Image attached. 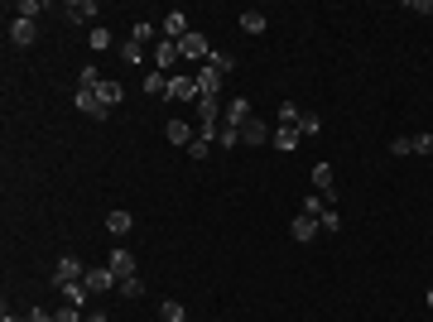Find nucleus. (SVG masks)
<instances>
[{
  "mask_svg": "<svg viewBox=\"0 0 433 322\" xmlns=\"http://www.w3.org/2000/svg\"><path fill=\"white\" fill-rule=\"evenodd\" d=\"M390 154H414V135H395L390 140Z\"/></svg>",
  "mask_w": 433,
  "mask_h": 322,
  "instance_id": "33",
  "label": "nucleus"
},
{
  "mask_svg": "<svg viewBox=\"0 0 433 322\" xmlns=\"http://www.w3.org/2000/svg\"><path fill=\"white\" fill-rule=\"evenodd\" d=\"M299 115H304V111L294 106V102H279V125H299Z\"/></svg>",
  "mask_w": 433,
  "mask_h": 322,
  "instance_id": "31",
  "label": "nucleus"
},
{
  "mask_svg": "<svg viewBox=\"0 0 433 322\" xmlns=\"http://www.w3.org/2000/svg\"><path fill=\"white\" fill-rule=\"evenodd\" d=\"M414 154H433V135H429V130L414 135Z\"/></svg>",
  "mask_w": 433,
  "mask_h": 322,
  "instance_id": "38",
  "label": "nucleus"
},
{
  "mask_svg": "<svg viewBox=\"0 0 433 322\" xmlns=\"http://www.w3.org/2000/svg\"><path fill=\"white\" fill-rule=\"evenodd\" d=\"M107 231L111 236H130V231H135V216L125 212V207H116V212L107 216Z\"/></svg>",
  "mask_w": 433,
  "mask_h": 322,
  "instance_id": "18",
  "label": "nucleus"
},
{
  "mask_svg": "<svg viewBox=\"0 0 433 322\" xmlns=\"http://www.w3.org/2000/svg\"><path fill=\"white\" fill-rule=\"evenodd\" d=\"M318 226H323L327 236H337V231H342V212H337V207H327V212L318 216Z\"/></svg>",
  "mask_w": 433,
  "mask_h": 322,
  "instance_id": "27",
  "label": "nucleus"
},
{
  "mask_svg": "<svg viewBox=\"0 0 433 322\" xmlns=\"http://www.w3.org/2000/svg\"><path fill=\"white\" fill-rule=\"evenodd\" d=\"M159 322H188V308H183L178 299H164V303H159Z\"/></svg>",
  "mask_w": 433,
  "mask_h": 322,
  "instance_id": "19",
  "label": "nucleus"
},
{
  "mask_svg": "<svg viewBox=\"0 0 433 322\" xmlns=\"http://www.w3.org/2000/svg\"><path fill=\"white\" fill-rule=\"evenodd\" d=\"M174 68H178V44H174V39H159V44H154V73L174 77Z\"/></svg>",
  "mask_w": 433,
  "mask_h": 322,
  "instance_id": "3",
  "label": "nucleus"
},
{
  "mask_svg": "<svg viewBox=\"0 0 433 322\" xmlns=\"http://www.w3.org/2000/svg\"><path fill=\"white\" fill-rule=\"evenodd\" d=\"M0 322H24V318H10V313H5V318H0Z\"/></svg>",
  "mask_w": 433,
  "mask_h": 322,
  "instance_id": "43",
  "label": "nucleus"
},
{
  "mask_svg": "<svg viewBox=\"0 0 433 322\" xmlns=\"http://www.w3.org/2000/svg\"><path fill=\"white\" fill-rule=\"evenodd\" d=\"M217 144H221V149H236V144H241V130L221 125V130H217Z\"/></svg>",
  "mask_w": 433,
  "mask_h": 322,
  "instance_id": "30",
  "label": "nucleus"
},
{
  "mask_svg": "<svg viewBox=\"0 0 433 322\" xmlns=\"http://www.w3.org/2000/svg\"><path fill=\"white\" fill-rule=\"evenodd\" d=\"M178 58H188V63H198V68H203V63L212 58V44H208L198 29H188V34L178 39Z\"/></svg>",
  "mask_w": 433,
  "mask_h": 322,
  "instance_id": "1",
  "label": "nucleus"
},
{
  "mask_svg": "<svg viewBox=\"0 0 433 322\" xmlns=\"http://www.w3.org/2000/svg\"><path fill=\"white\" fill-rule=\"evenodd\" d=\"M169 102H198V82L188 73H174L169 77Z\"/></svg>",
  "mask_w": 433,
  "mask_h": 322,
  "instance_id": "6",
  "label": "nucleus"
},
{
  "mask_svg": "<svg viewBox=\"0 0 433 322\" xmlns=\"http://www.w3.org/2000/svg\"><path fill=\"white\" fill-rule=\"evenodd\" d=\"M63 15H68L73 24H92L102 10H97V0H68V5H63ZM92 29H97V24H92Z\"/></svg>",
  "mask_w": 433,
  "mask_h": 322,
  "instance_id": "5",
  "label": "nucleus"
},
{
  "mask_svg": "<svg viewBox=\"0 0 433 322\" xmlns=\"http://www.w3.org/2000/svg\"><path fill=\"white\" fill-rule=\"evenodd\" d=\"M429 308H433V289H429Z\"/></svg>",
  "mask_w": 433,
  "mask_h": 322,
  "instance_id": "44",
  "label": "nucleus"
},
{
  "mask_svg": "<svg viewBox=\"0 0 433 322\" xmlns=\"http://www.w3.org/2000/svg\"><path fill=\"white\" fill-rule=\"evenodd\" d=\"M77 111H82V115H92V120H111V106H102V97H97V92H77Z\"/></svg>",
  "mask_w": 433,
  "mask_h": 322,
  "instance_id": "12",
  "label": "nucleus"
},
{
  "mask_svg": "<svg viewBox=\"0 0 433 322\" xmlns=\"http://www.w3.org/2000/svg\"><path fill=\"white\" fill-rule=\"evenodd\" d=\"M289 236L308 245V240L318 236V216H304V212H299V216H294V221H289Z\"/></svg>",
  "mask_w": 433,
  "mask_h": 322,
  "instance_id": "14",
  "label": "nucleus"
},
{
  "mask_svg": "<svg viewBox=\"0 0 433 322\" xmlns=\"http://www.w3.org/2000/svg\"><path fill=\"white\" fill-rule=\"evenodd\" d=\"M87 44H92V48H111V29H102V24H97V29L87 34Z\"/></svg>",
  "mask_w": 433,
  "mask_h": 322,
  "instance_id": "35",
  "label": "nucleus"
},
{
  "mask_svg": "<svg viewBox=\"0 0 433 322\" xmlns=\"http://www.w3.org/2000/svg\"><path fill=\"white\" fill-rule=\"evenodd\" d=\"M405 5H409L414 15H433V0H405Z\"/></svg>",
  "mask_w": 433,
  "mask_h": 322,
  "instance_id": "40",
  "label": "nucleus"
},
{
  "mask_svg": "<svg viewBox=\"0 0 433 322\" xmlns=\"http://www.w3.org/2000/svg\"><path fill=\"white\" fill-rule=\"evenodd\" d=\"M34 39H39V19H10V44L29 48Z\"/></svg>",
  "mask_w": 433,
  "mask_h": 322,
  "instance_id": "7",
  "label": "nucleus"
},
{
  "mask_svg": "<svg viewBox=\"0 0 433 322\" xmlns=\"http://www.w3.org/2000/svg\"><path fill=\"white\" fill-rule=\"evenodd\" d=\"M188 154H193V159L203 164V159H208V140H193V144H188Z\"/></svg>",
  "mask_w": 433,
  "mask_h": 322,
  "instance_id": "39",
  "label": "nucleus"
},
{
  "mask_svg": "<svg viewBox=\"0 0 433 322\" xmlns=\"http://www.w3.org/2000/svg\"><path fill=\"white\" fill-rule=\"evenodd\" d=\"M164 135H169V144H183V149H188V144H193V140H198V135H193V125H188V120H169V125H164Z\"/></svg>",
  "mask_w": 433,
  "mask_h": 322,
  "instance_id": "16",
  "label": "nucleus"
},
{
  "mask_svg": "<svg viewBox=\"0 0 433 322\" xmlns=\"http://www.w3.org/2000/svg\"><path fill=\"white\" fill-rule=\"evenodd\" d=\"M183 34H188V15H183V10H169V15H164V39L178 44Z\"/></svg>",
  "mask_w": 433,
  "mask_h": 322,
  "instance_id": "15",
  "label": "nucleus"
},
{
  "mask_svg": "<svg viewBox=\"0 0 433 322\" xmlns=\"http://www.w3.org/2000/svg\"><path fill=\"white\" fill-rule=\"evenodd\" d=\"M63 303L82 308V303H87V284H68V289H63Z\"/></svg>",
  "mask_w": 433,
  "mask_h": 322,
  "instance_id": "26",
  "label": "nucleus"
},
{
  "mask_svg": "<svg viewBox=\"0 0 433 322\" xmlns=\"http://www.w3.org/2000/svg\"><path fill=\"white\" fill-rule=\"evenodd\" d=\"M82 284H87V294H107V289H120V279L111 274L107 265H102V269H87V279H82Z\"/></svg>",
  "mask_w": 433,
  "mask_h": 322,
  "instance_id": "9",
  "label": "nucleus"
},
{
  "mask_svg": "<svg viewBox=\"0 0 433 322\" xmlns=\"http://www.w3.org/2000/svg\"><path fill=\"white\" fill-rule=\"evenodd\" d=\"M208 63H212L221 77H231V73H236V53H221V48H212V58H208Z\"/></svg>",
  "mask_w": 433,
  "mask_h": 322,
  "instance_id": "22",
  "label": "nucleus"
},
{
  "mask_svg": "<svg viewBox=\"0 0 433 322\" xmlns=\"http://www.w3.org/2000/svg\"><path fill=\"white\" fill-rule=\"evenodd\" d=\"M241 140H246V144H270V140H275V130H270L265 120H255V115H250V120L241 125Z\"/></svg>",
  "mask_w": 433,
  "mask_h": 322,
  "instance_id": "11",
  "label": "nucleus"
},
{
  "mask_svg": "<svg viewBox=\"0 0 433 322\" xmlns=\"http://www.w3.org/2000/svg\"><path fill=\"white\" fill-rule=\"evenodd\" d=\"M97 97H102V106H111V111H116V102L125 97V87H120V82H111V77H107V82L97 87Z\"/></svg>",
  "mask_w": 433,
  "mask_h": 322,
  "instance_id": "21",
  "label": "nucleus"
},
{
  "mask_svg": "<svg viewBox=\"0 0 433 322\" xmlns=\"http://www.w3.org/2000/svg\"><path fill=\"white\" fill-rule=\"evenodd\" d=\"M87 322H111V318L107 313H87Z\"/></svg>",
  "mask_w": 433,
  "mask_h": 322,
  "instance_id": "42",
  "label": "nucleus"
},
{
  "mask_svg": "<svg viewBox=\"0 0 433 322\" xmlns=\"http://www.w3.org/2000/svg\"><path fill=\"white\" fill-rule=\"evenodd\" d=\"M82 279H87V269H82V260H77V255H63V260L53 265V284H58V289L82 284Z\"/></svg>",
  "mask_w": 433,
  "mask_h": 322,
  "instance_id": "2",
  "label": "nucleus"
},
{
  "mask_svg": "<svg viewBox=\"0 0 433 322\" xmlns=\"http://www.w3.org/2000/svg\"><path fill=\"white\" fill-rule=\"evenodd\" d=\"M241 29L246 34H265V10H246L241 15Z\"/></svg>",
  "mask_w": 433,
  "mask_h": 322,
  "instance_id": "23",
  "label": "nucleus"
},
{
  "mask_svg": "<svg viewBox=\"0 0 433 322\" xmlns=\"http://www.w3.org/2000/svg\"><path fill=\"white\" fill-rule=\"evenodd\" d=\"M323 212H327V202L318 198V193H313V198H304V216H323Z\"/></svg>",
  "mask_w": 433,
  "mask_h": 322,
  "instance_id": "36",
  "label": "nucleus"
},
{
  "mask_svg": "<svg viewBox=\"0 0 433 322\" xmlns=\"http://www.w3.org/2000/svg\"><path fill=\"white\" fill-rule=\"evenodd\" d=\"M53 322H87V318H82V308H73V303H63V308L53 313Z\"/></svg>",
  "mask_w": 433,
  "mask_h": 322,
  "instance_id": "34",
  "label": "nucleus"
},
{
  "mask_svg": "<svg viewBox=\"0 0 433 322\" xmlns=\"http://www.w3.org/2000/svg\"><path fill=\"white\" fill-rule=\"evenodd\" d=\"M145 92H164L169 97V77L164 73H145Z\"/></svg>",
  "mask_w": 433,
  "mask_h": 322,
  "instance_id": "29",
  "label": "nucleus"
},
{
  "mask_svg": "<svg viewBox=\"0 0 433 322\" xmlns=\"http://www.w3.org/2000/svg\"><path fill=\"white\" fill-rule=\"evenodd\" d=\"M107 269L116 274V279H130V274H135V255H130L125 245H116V250H111V260H107Z\"/></svg>",
  "mask_w": 433,
  "mask_h": 322,
  "instance_id": "8",
  "label": "nucleus"
},
{
  "mask_svg": "<svg viewBox=\"0 0 433 322\" xmlns=\"http://www.w3.org/2000/svg\"><path fill=\"white\" fill-rule=\"evenodd\" d=\"M193 82H198V97H217V92H221V82H226V77H221V73H217L212 63H203V68H198V73H193Z\"/></svg>",
  "mask_w": 433,
  "mask_h": 322,
  "instance_id": "4",
  "label": "nucleus"
},
{
  "mask_svg": "<svg viewBox=\"0 0 433 322\" xmlns=\"http://www.w3.org/2000/svg\"><path fill=\"white\" fill-rule=\"evenodd\" d=\"M34 15H39V0H19L15 5V19H34Z\"/></svg>",
  "mask_w": 433,
  "mask_h": 322,
  "instance_id": "37",
  "label": "nucleus"
},
{
  "mask_svg": "<svg viewBox=\"0 0 433 322\" xmlns=\"http://www.w3.org/2000/svg\"><path fill=\"white\" fill-rule=\"evenodd\" d=\"M246 120H250V102H246V97H236L231 106L221 111V125H231V130H241Z\"/></svg>",
  "mask_w": 433,
  "mask_h": 322,
  "instance_id": "13",
  "label": "nucleus"
},
{
  "mask_svg": "<svg viewBox=\"0 0 433 322\" xmlns=\"http://www.w3.org/2000/svg\"><path fill=\"white\" fill-rule=\"evenodd\" d=\"M130 39H135V44L145 48V44H159V39H164V29H154V24H145V19H140V24L130 29Z\"/></svg>",
  "mask_w": 433,
  "mask_h": 322,
  "instance_id": "20",
  "label": "nucleus"
},
{
  "mask_svg": "<svg viewBox=\"0 0 433 322\" xmlns=\"http://www.w3.org/2000/svg\"><path fill=\"white\" fill-rule=\"evenodd\" d=\"M24 322H53V313H44V308H29V318Z\"/></svg>",
  "mask_w": 433,
  "mask_h": 322,
  "instance_id": "41",
  "label": "nucleus"
},
{
  "mask_svg": "<svg viewBox=\"0 0 433 322\" xmlns=\"http://www.w3.org/2000/svg\"><path fill=\"white\" fill-rule=\"evenodd\" d=\"M102 82H107V77H102V73H97V68L87 63V68H82V92H97Z\"/></svg>",
  "mask_w": 433,
  "mask_h": 322,
  "instance_id": "28",
  "label": "nucleus"
},
{
  "mask_svg": "<svg viewBox=\"0 0 433 322\" xmlns=\"http://www.w3.org/2000/svg\"><path fill=\"white\" fill-rule=\"evenodd\" d=\"M140 294H145V279H140V274L120 279V299H140Z\"/></svg>",
  "mask_w": 433,
  "mask_h": 322,
  "instance_id": "25",
  "label": "nucleus"
},
{
  "mask_svg": "<svg viewBox=\"0 0 433 322\" xmlns=\"http://www.w3.org/2000/svg\"><path fill=\"white\" fill-rule=\"evenodd\" d=\"M299 140H304V135H299V130H294V125H279V130H275V140H270V144H275V149H279V154H289V149H299Z\"/></svg>",
  "mask_w": 433,
  "mask_h": 322,
  "instance_id": "17",
  "label": "nucleus"
},
{
  "mask_svg": "<svg viewBox=\"0 0 433 322\" xmlns=\"http://www.w3.org/2000/svg\"><path fill=\"white\" fill-rule=\"evenodd\" d=\"M198 120H203L198 130H217L221 125V102L217 97H198Z\"/></svg>",
  "mask_w": 433,
  "mask_h": 322,
  "instance_id": "10",
  "label": "nucleus"
},
{
  "mask_svg": "<svg viewBox=\"0 0 433 322\" xmlns=\"http://www.w3.org/2000/svg\"><path fill=\"white\" fill-rule=\"evenodd\" d=\"M120 58H125V63H140V58H145V48H140L135 39H125V44H120Z\"/></svg>",
  "mask_w": 433,
  "mask_h": 322,
  "instance_id": "32",
  "label": "nucleus"
},
{
  "mask_svg": "<svg viewBox=\"0 0 433 322\" xmlns=\"http://www.w3.org/2000/svg\"><path fill=\"white\" fill-rule=\"evenodd\" d=\"M294 130H299V135H318V130H323V120H318V115H313V111H304V115H299V125H294Z\"/></svg>",
  "mask_w": 433,
  "mask_h": 322,
  "instance_id": "24",
  "label": "nucleus"
}]
</instances>
